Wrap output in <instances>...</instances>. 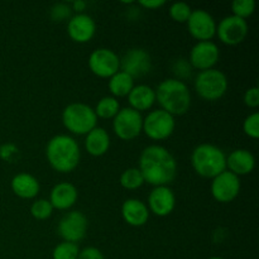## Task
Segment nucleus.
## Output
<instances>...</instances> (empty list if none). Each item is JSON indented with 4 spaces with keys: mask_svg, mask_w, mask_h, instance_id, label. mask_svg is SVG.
Returning <instances> with one entry per match:
<instances>
[{
    "mask_svg": "<svg viewBox=\"0 0 259 259\" xmlns=\"http://www.w3.org/2000/svg\"><path fill=\"white\" fill-rule=\"evenodd\" d=\"M138 169L146 184L153 187L168 186L177 176V162L163 146L151 144L142 151Z\"/></svg>",
    "mask_w": 259,
    "mask_h": 259,
    "instance_id": "1",
    "label": "nucleus"
},
{
    "mask_svg": "<svg viewBox=\"0 0 259 259\" xmlns=\"http://www.w3.org/2000/svg\"><path fill=\"white\" fill-rule=\"evenodd\" d=\"M46 158L55 171L70 174L80 163V146L73 137L57 134L52 137L46 146Z\"/></svg>",
    "mask_w": 259,
    "mask_h": 259,
    "instance_id": "2",
    "label": "nucleus"
},
{
    "mask_svg": "<svg viewBox=\"0 0 259 259\" xmlns=\"http://www.w3.org/2000/svg\"><path fill=\"white\" fill-rule=\"evenodd\" d=\"M156 103L162 110L172 116L184 115L191 108V93L185 81L166 78L161 81L156 90Z\"/></svg>",
    "mask_w": 259,
    "mask_h": 259,
    "instance_id": "3",
    "label": "nucleus"
},
{
    "mask_svg": "<svg viewBox=\"0 0 259 259\" xmlns=\"http://www.w3.org/2000/svg\"><path fill=\"white\" fill-rule=\"evenodd\" d=\"M191 166L199 176L212 180L227 169V154L214 144L201 143L192 151Z\"/></svg>",
    "mask_w": 259,
    "mask_h": 259,
    "instance_id": "4",
    "label": "nucleus"
},
{
    "mask_svg": "<svg viewBox=\"0 0 259 259\" xmlns=\"http://www.w3.org/2000/svg\"><path fill=\"white\" fill-rule=\"evenodd\" d=\"M62 123L73 136H86L98 126V116L88 104L71 103L63 109Z\"/></svg>",
    "mask_w": 259,
    "mask_h": 259,
    "instance_id": "5",
    "label": "nucleus"
},
{
    "mask_svg": "<svg viewBox=\"0 0 259 259\" xmlns=\"http://www.w3.org/2000/svg\"><path fill=\"white\" fill-rule=\"evenodd\" d=\"M194 86L196 94L202 100L218 101L227 94L229 81L223 71L211 68L197 73Z\"/></svg>",
    "mask_w": 259,
    "mask_h": 259,
    "instance_id": "6",
    "label": "nucleus"
},
{
    "mask_svg": "<svg viewBox=\"0 0 259 259\" xmlns=\"http://www.w3.org/2000/svg\"><path fill=\"white\" fill-rule=\"evenodd\" d=\"M176 129L175 116L166 113L162 109H156L147 114L143 118V128L142 132L152 141H164L174 134Z\"/></svg>",
    "mask_w": 259,
    "mask_h": 259,
    "instance_id": "7",
    "label": "nucleus"
},
{
    "mask_svg": "<svg viewBox=\"0 0 259 259\" xmlns=\"http://www.w3.org/2000/svg\"><path fill=\"white\" fill-rule=\"evenodd\" d=\"M143 116L132 108H120L113 119V132L121 141H133L141 136Z\"/></svg>",
    "mask_w": 259,
    "mask_h": 259,
    "instance_id": "8",
    "label": "nucleus"
},
{
    "mask_svg": "<svg viewBox=\"0 0 259 259\" xmlns=\"http://www.w3.org/2000/svg\"><path fill=\"white\" fill-rule=\"evenodd\" d=\"M89 68L100 78H110L120 71V57L110 48H96L89 56Z\"/></svg>",
    "mask_w": 259,
    "mask_h": 259,
    "instance_id": "9",
    "label": "nucleus"
},
{
    "mask_svg": "<svg viewBox=\"0 0 259 259\" xmlns=\"http://www.w3.org/2000/svg\"><path fill=\"white\" fill-rule=\"evenodd\" d=\"M89 220L83 212L73 210L61 218L57 225V233L63 242H70L77 244L85 238L88 233Z\"/></svg>",
    "mask_w": 259,
    "mask_h": 259,
    "instance_id": "10",
    "label": "nucleus"
},
{
    "mask_svg": "<svg viewBox=\"0 0 259 259\" xmlns=\"http://www.w3.org/2000/svg\"><path fill=\"white\" fill-rule=\"evenodd\" d=\"M249 27L247 20L235 15H228L217 24V34L222 43L227 46H238L247 38Z\"/></svg>",
    "mask_w": 259,
    "mask_h": 259,
    "instance_id": "11",
    "label": "nucleus"
},
{
    "mask_svg": "<svg viewBox=\"0 0 259 259\" xmlns=\"http://www.w3.org/2000/svg\"><path fill=\"white\" fill-rule=\"evenodd\" d=\"M210 192L215 201L220 204H229L234 201L240 192V177L225 169L211 180Z\"/></svg>",
    "mask_w": 259,
    "mask_h": 259,
    "instance_id": "12",
    "label": "nucleus"
},
{
    "mask_svg": "<svg viewBox=\"0 0 259 259\" xmlns=\"http://www.w3.org/2000/svg\"><path fill=\"white\" fill-rule=\"evenodd\" d=\"M187 30L197 42L211 40L217 34V22L209 12L204 9H194L186 22Z\"/></svg>",
    "mask_w": 259,
    "mask_h": 259,
    "instance_id": "13",
    "label": "nucleus"
},
{
    "mask_svg": "<svg viewBox=\"0 0 259 259\" xmlns=\"http://www.w3.org/2000/svg\"><path fill=\"white\" fill-rule=\"evenodd\" d=\"M220 58V50L217 43L212 40L196 42L191 48L189 55V63L195 70L201 71L211 70L215 67Z\"/></svg>",
    "mask_w": 259,
    "mask_h": 259,
    "instance_id": "14",
    "label": "nucleus"
},
{
    "mask_svg": "<svg viewBox=\"0 0 259 259\" xmlns=\"http://www.w3.org/2000/svg\"><path fill=\"white\" fill-rule=\"evenodd\" d=\"M152 70L151 55L143 48H132L120 58V71L131 77H143Z\"/></svg>",
    "mask_w": 259,
    "mask_h": 259,
    "instance_id": "15",
    "label": "nucleus"
},
{
    "mask_svg": "<svg viewBox=\"0 0 259 259\" xmlns=\"http://www.w3.org/2000/svg\"><path fill=\"white\" fill-rule=\"evenodd\" d=\"M147 207L156 217H168L176 207V195L169 186L153 187L148 195Z\"/></svg>",
    "mask_w": 259,
    "mask_h": 259,
    "instance_id": "16",
    "label": "nucleus"
},
{
    "mask_svg": "<svg viewBox=\"0 0 259 259\" xmlns=\"http://www.w3.org/2000/svg\"><path fill=\"white\" fill-rule=\"evenodd\" d=\"M96 33V23L91 15L86 13L75 14L67 20V34L73 42L83 43L90 42Z\"/></svg>",
    "mask_w": 259,
    "mask_h": 259,
    "instance_id": "17",
    "label": "nucleus"
},
{
    "mask_svg": "<svg viewBox=\"0 0 259 259\" xmlns=\"http://www.w3.org/2000/svg\"><path fill=\"white\" fill-rule=\"evenodd\" d=\"M77 199L78 191L75 185L63 181L52 187L48 201L51 202L53 209L68 210L77 202Z\"/></svg>",
    "mask_w": 259,
    "mask_h": 259,
    "instance_id": "18",
    "label": "nucleus"
},
{
    "mask_svg": "<svg viewBox=\"0 0 259 259\" xmlns=\"http://www.w3.org/2000/svg\"><path fill=\"white\" fill-rule=\"evenodd\" d=\"M255 168V157L248 149H234L227 156V169L235 176H247Z\"/></svg>",
    "mask_w": 259,
    "mask_h": 259,
    "instance_id": "19",
    "label": "nucleus"
},
{
    "mask_svg": "<svg viewBox=\"0 0 259 259\" xmlns=\"http://www.w3.org/2000/svg\"><path fill=\"white\" fill-rule=\"evenodd\" d=\"M149 210L146 202L139 199H126L121 205V217L128 225L141 228L148 223Z\"/></svg>",
    "mask_w": 259,
    "mask_h": 259,
    "instance_id": "20",
    "label": "nucleus"
},
{
    "mask_svg": "<svg viewBox=\"0 0 259 259\" xmlns=\"http://www.w3.org/2000/svg\"><path fill=\"white\" fill-rule=\"evenodd\" d=\"M10 187L15 196L23 200L34 199L40 191V185L37 177L27 172H20L15 175L10 182Z\"/></svg>",
    "mask_w": 259,
    "mask_h": 259,
    "instance_id": "21",
    "label": "nucleus"
},
{
    "mask_svg": "<svg viewBox=\"0 0 259 259\" xmlns=\"http://www.w3.org/2000/svg\"><path fill=\"white\" fill-rule=\"evenodd\" d=\"M126 98L131 105L129 108L142 113V111H148L156 104V91L151 86L141 83V85H134Z\"/></svg>",
    "mask_w": 259,
    "mask_h": 259,
    "instance_id": "22",
    "label": "nucleus"
},
{
    "mask_svg": "<svg viewBox=\"0 0 259 259\" xmlns=\"http://www.w3.org/2000/svg\"><path fill=\"white\" fill-rule=\"evenodd\" d=\"M110 148V136L101 126H95L90 133L86 134L85 149L90 156L101 157L108 153Z\"/></svg>",
    "mask_w": 259,
    "mask_h": 259,
    "instance_id": "23",
    "label": "nucleus"
},
{
    "mask_svg": "<svg viewBox=\"0 0 259 259\" xmlns=\"http://www.w3.org/2000/svg\"><path fill=\"white\" fill-rule=\"evenodd\" d=\"M134 88V78L123 71H118L108 81V89L115 99L126 98Z\"/></svg>",
    "mask_w": 259,
    "mask_h": 259,
    "instance_id": "24",
    "label": "nucleus"
},
{
    "mask_svg": "<svg viewBox=\"0 0 259 259\" xmlns=\"http://www.w3.org/2000/svg\"><path fill=\"white\" fill-rule=\"evenodd\" d=\"M119 110H120V104H119L118 99L113 98V96L101 98L94 109L96 116L101 119H114Z\"/></svg>",
    "mask_w": 259,
    "mask_h": 259,
    "instance_id": "25",
    "label": "nucleus"
},
{
    "mask_svg": "<svg viewBox=\"0 0 259 259\" xmlns=\"http://www.w3.org/2000/svg\"><path fill=\"white\" fill-rule=\"evenodd\" d=\"M119 182H120V186L123 189L129 190V191L141 189L146 184L143 179V175L141 174L138 167H131V168H126L125 171H123V174L120 175Z\"/></svg>",
    "mask_w": 259,
    "mask_h": 259,
    "instance_id": "26",
    "label": "nucleus"
},
{
    "mask_svg": "<svg viewBox=\"0 0 259 259\" xmlns=\"http://www.w3.org/2000/svg\"><path fill=\"white\" fill-rule=\"evenodd\" d=\"M80 248L70 242H61L52 250V259H77Z\"/></svg>",
    "mask_w": 259,
    "mask_h": 259,
    "instance_id": "27",
    "label": "nucleus"
},
{
    "mask_svg": "<svg viewBox=\"0 0 259 259\" xmlns=\"http://www.w3.org/2000/svg\"><path fill=\"white\" fill-rule=\"evenodd\" d=\"M53 206L46 199H37L30 206V215L35 220H47L52 217Z\"/></svg>",
    "mask_w": 259,
    "mask_h": 259,
    "instance_id": "28",
    "label": "nucleus"
},
{
    "mask_svg": "<svg viewBox=\"0 0 259 259\" xmlns=\"http://www.w3.org/2000/svg\"><path fill=\"white\" fill-rule=\"evenodd\" d=\"M255 10L254 0H235L232 3V12L233 15L242 19L247 20L250 15H253Z\"/></svg>",
    "mask_w": 259,
    "mask_h": 259,
    "instance_id": "29",
    "label": "nucleus"
},
{
    "mask_svg": "<svg viewBox=\"0 0 259 259\" xmlns=\"http://www.w3.org/2000/svg\"><path fill=\"white\" fill-rule=\"evenodd\" d=\"M169 17L177 23H186L192 13V8L184 2H177L169 7Z\"/></svg>",
    "mask_w": 259,
    "mask_h": 259,
    "instance_id": "30",
    "label": "nucleus"
},
{
    "mask_svg": "<svg viewBox=\"0 0 259 259\" xmlns=\"http://www.w3.org/2000/svg\"><path fill=\"white\" fill-rule=\"evenodd\" d=\"M243 132L247 137L252 139H258L259 137V113L249 114L243 121Z\"/></svg>",
    "mask_w": 259,
    "mask_h": 259,
    "instance_id": "31",
    "label": "nucleus"
},
{
    "mask_svg": "<svg viewBox=\"0 0 259 259\" xmlns=\"http://www.w3.org/2000/svg\"><path fill=\"white\" fill-rule=\"evenodd\" d=\"M51 19L53 22H63V20H67L72 17V9H71L70 4H66V3H57V4L53 5L50 10Z\"/></svg>",
    "mask_w": 259,
    "mask_h": 259,
    "instance_id": "32",
    "label": "nucleus"
},
{
    "mask_svg": "<svg viewBox=\"0 0 259 259\" xmlns=\"http://www.w3.org/2000/svg\"><path fill=\"white\" fill-rule=\"evenodd\" d=\"M192 70L194 68L191 67V65L189 63V61L184 60V58H180V60L175 61L174 66H172V71H174L175 76L177 80L180 81H184L185 78L190 77L192 73Z\"/></svg>",
    "mask_w": 259,
    "mask_h": 259,
    "instance_id": "33",
    "label": "nucleus"
},
{
    "mask_svg": "<svg viewBox=\"0 0 259 259\" xmlns=\"http://www.w3.org/2000/svg\"><path fill=\"white\" fill-rule=\"evenodd\" d=\"M20 152L14 143H4L0 146V159L5 162H14L18 159Z\"/></svg>",
    "mask_w": 259,
    "mask_h": 259,
    "instance_id": "34",
    "label": "nucleus"
},
{
    "mask_svg": "<svg viewBox=\"0 0 259 259\" xmlns=\"http://www.w3.org/2000/svg\"><path fill=\"white\" fill-rule=\"evenodd\" d=\"M243 101H244L245 106L250 109H255L259 106V89L258 86H253V88H249L244 93V96H243Z\"/></svg>",
    "mask_w": 259,
    "mask_h": 259,
    "instance_id": "35",
    "label": "nucleus"
},
{
    "mask_svg": "<svg viewBox=\"0 0 259 259\" xmlns=\"http://www.w3.org/2000/svg\"><path fill=\"white\" fill-rule=\"evenodd\" d=\"M77 259H105L100 249L95 247H86L80 249Z\"/></svg>",
    "mask_w": 259,
    "mask_h": 259,
    "instance_id": "36",
    "label": "nucleus"
},
{
    "mask_svg": "<svg viewBox=\"0 0 259 259\" xmlns=\"http://www.w3.org/2000/svg\"><path fill=\"white\" fill-rule=\"evenodd\" d=\"M138 5L147 10H157L166 5V2L164 0H142L138 3Z\"/></svg>",
    "mask_w": 259,
    "mask_h": 259,
    "instance_id": "37",
    "label": "nucleus"
},
{
    "mask_svg": "<svg viewBox=\"0 0 259 259\" xmlns=\"http://www.w3.org/2000/svg\"><path fill=\"white\" fill-rule=\"evenodd\" d=\"M70 5L72 12H75L76 14H81V13L85 12L86 7H88V3L83 2V0H76V2L71 3Z\"/></svg>",
    "mask_w": 259,
    "mask_h": 259,
    "instance_id": "38",
    "label": "nucleus"
},
{
    "mask_svg": "<svg viewBox=\"0 0 259 259\" xmlns=\"http://www.w3.org/2000/svg\"><path fill=\"white\" fill-rule=\"evenodd\" d=\"M209 259H224V258H222V257H211V258H209Z\"/></svg>",
    "mask_w": 259,
    "mask_h": 259,
    "instance_id": "39",
    "label": "nucleus"
}]
</instances>
